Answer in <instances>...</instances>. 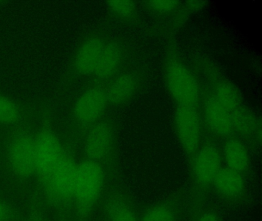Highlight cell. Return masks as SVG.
Returning a JSON list of instances; mask_svg holds the SVG:
<instances>
[{
	"instance_id": "44dd1931",
	"label": "cell",
	"mask_w": 262,
	"mask_h": 221,
	"mask_svg": "<svg viewBox=\"0 0 262 221\" xmlns=\"http://www.w3.org/2000/svg\"><path fill=\"white\" fill-rule=\"evenodd\" d=\"M107 4L110 11L121 18H128L136 11V5L132 1H111Z\"/></svg>"
},
{
	"instance_id": "5b68a950",
	"label": "cell",
	"mask_w": 262,
	"mask_h": 221,
	"mask_svg": "<svg viewBox=\"0 0 262 221\" xmlns=\"http://www.w3.org/2000/svg\"><path fill=\"white\" fill-rule=\"evenodd\" d=\"M7 161L13 173L21 178H30L36 173L34 137L21 129L12 136L7 147Z\"/></svg>"
},
{
	"instance_id": "9a60e30c",
	"label": "cell",
	"mask_w": 262,
	"mask_h": 221,
	"mask_svg": "<svg viewBox=\"0 0 262 221\" xmlns=\"http://www.w3.org/2000/svg\"><path fill=\"white\" fill-rule=\"evenodd\" d=\"M136 86V79L132 74H122L105 89L108 102L116 104L125 102L133 95Z\"/></svg>"
},
{
	"instance_id": "277c9868",
	"label": "cell",
	"mask_w": 262,
	"mask_h": 221,
	"mask_svg": "<svg viewBox=\"0 0 262 221\" xmlns=\"http://www.w3.org/2000/svg\"><path fill=\"white\" fill-rule=\"evenodd\" d=\"M165 81L178 105L195 107L199 99V84L182 61H169L165 69Z\"/></svg>"
},
{
	"instance_id": "8fae6325",
	"label": "cell",
	"mask_w": 262,
	"mask_h": 221,
	"mask_svg": "<svg viewBox=\"0 0 262 221\" xmlns=\"http://www.w3.org/2000/svg\"><path fill=\"white\" fill-rule=\"evenodd\" d=\"M205 120L211 131L219 136H227L233 131L231 114L214 96L210 97L204 105Z\"/></svg>"
},
{
	"instance_id": "cb8c5ba5",
	"label": "cell",
	"mask_w": 262,
	"mask_h": 221,
	"mask_svg": "<svg viewBox=\"0 0 262 221\" xmlns=\"http://www.w3.org/2000/svg\"><path fill=\"white\" fill-rule=\"evenodd\" d=\"M196 221H220V219L217 213L213 210H208L202 213Z\"/></svg>"
},
{
	"instance_id": "4fadbf2b",
	"label": "cell",
	"mask_w": 262,
	"mask_h": 221,
	"mask_svg": "<svg viewBox=\"0 0 262 221\" xmlns=\"http://www.w3.org/2000/svg\"><path fill=\"white\" fill-rule=\"evenodd\" d=\"M122 57V50L117 44L105 43L93 75L99 79L110 78L119 69Z\"/></svg>"
},
{
	"instance_id": "6da1fadb",
	"label": "cell",
	"mask_w": 262,
	"mask_h": 221,
	"mask_svg": "<svg viewBox=\"0 0 262 221\" xmlns=\"http://www.w3.org/2000/svg\"><path fill=\"white\" fill-rule=\"evenodd\" d=\"M104 179L103 169L99 163L85 160L77 164L73 203L81 219L90 215L99 201Z\"/></svg>"
},
{
	"instance_id": "ac0fdd59",
	"label": "cell",
	"mask_w": 262,
	"mask_h": 221,
	"mask_svg": "<svg viewBox=\"0 0 262 221\" xmlns=\"http://www.w3.org/2000/svg\"><path fill=\"white\" fill-rule=\"evenodd\" d=\"M22 112L14 101L0 93V124H16L20 121Z\"/></svg>"
},
{
	"instance_id": "30bf717a",
	"label": "cell",
	"mask_w": 262,
	"mask_h": 221,
	"mask_svg": "<svg viewBox=\"0 0 262 221\" xmlns=\"http://www.w3.org/2000/svg\"><path fill=\"white\" fill-rule=\"evenodd\" d=\"M105 42L99 37H91L85 40L76 52L73 65L76 72L82 75L94 73Z\"/></svg>"
},
{
	"instance_id": "e0dca14e",
	"label": "cell",
	"mask_w": 262,
	"mask_h": 221,
	"mask_svg": "<svg viewBox=\"0 0 262 221\" xmlns=\"http://www.w3.org/2000/svg\"><path fill=\"white\" fill-rule=\"evenodd\" d=\"M108 214L110 221H139L133 207L120 198L112 200Z\"/></svg>"
},
{
	"instance_id": "8992f818",
	"label": "cell",
	"mask_w": 262,
	"mask_h": 221,
	"mask_svg": "<svg viewBox=\"0 0 262 221\" xmlns=\"http://www.w3.org/2000/svg\"><path fill=\"white\" fill-rule=\"evenodd\" d=\"M174 127L182 148L193 159L199 150L200 120L195 107L178 105L174 113Z\"/></svg>"
},
{
	"instance_id": "3957f363",
	"label": "cell",
	"mask_w": 262,
	"mask_h": 221,
	"mask_svg": "<svg viewBox=\"0 0 262 221\" xmlns=\"http://www.w3.org/2000/svg\"><path fill=\"white\" fill-rule=\"evenodd\" d=\"M36 173L41 186L45 184L63 156L66 150L56 133L45 124L34 137Z\"/></svg>"
},
{
	"instance_id": "7402d4cb",
	"label": "cell",
	"mask_w": 262,
	"mask_h": 221,
	"mask_svg": "<svg viewBox=\"0 0 262 221\" xmlns=\"http://www.w3.org/2000/svg\"><path fill=\"white\" fill-rule=\"evenodd\" d=\"M148 7L159 13H168L176 9L179 2L177 1H149L147 3Z\"/></svg>"
},
{
	"instance_id": "ffe728a7",
	"label": "cell",
	"mask_w": 262,
	"mask_h": 221,
	"mask_svg": "<svg viewBox=\"0 0 262 221\" xmlns=\"http://www.w3.org/2000/svg\"><path fill=\"white\" fill-rule=\"evenodd\" d=\"M176 208L169 203L157 204L145 212L140 221H176Z\"/></svg>"
},
{
	"instance_id": "7c38bea8",
	"label": "cell",
	"mask_w": 262,
	"mask_h": 221,
	"mask_svg": "<svg viewBox=\"0 0 262 221\" xmlns=\"http://www.w3.org/2000/svg\"><path fill=\"white\" fill-rule=\"evenodd\" d=\"M212 185L217 194L227 200H237L245 192V184L242 173L228 167L221 168Z\"/></svg>"
},
{
	"instance_id": "5bb4252c",
	"label": "cell",
	"mask_w": 262,
	"mask_h": 221,
	"mask_svg": "<svg viewBox=\"0 0 262 221\" xmlns=\"http://www.w3.org/2000/svg\"><path fill=\"white\" fill-rule=\"evenodd\" d=\"M224 158L227 167L243 173L249 165V155L245 144L237 139H230L224 147Z\"/></svg>"
},
{
	"instance_id": "d4e9b609",
	"label": "cell",
	"mask_w": 262,
	"mask_h": 221,
	"mask_svg": "<svg viewBox=\"0 0 262 221\" xmlns=\"http://www.w3.org/2000/svg\"><path fill=\"white\" fill-rule=\"evenodd\" d=\"M33 221H42V219H39V218H35Z\"/></svg>"
},
{
	"instance_id": "52a82bcc",
	"label": "cell",
	"mask_w": 262,
	"mask_h": 221,
	"mask_svg": "<svg viewBox=\"0 0 262 221\" xmlns=\"http://www.w3.org/2000/svg\"><path fill=\"white\" fill-rule=\"evenodd\" d=\"M222 168V156L217 147L204 146L198 150L192 160V173L194 183L200 188L212 185L214 178Z\"/></svg>"
},
{
	"instance_id": "2e32d148",
	"label": "cell",
	"mask_w": 262,
	"mask_h": 221,
	"mask_svg": "<svg viewBox=\"0 0 262 221\" xmlns=\"http://www.w3.org/2000/svg\"><path fill=\"white\" fill-rule=\"evenodd\" d=\"M213 96L230 113L242 107L240 94L229 81H222L217 83Z\"/></svg>"
},
{
	"instance_id": "d6986e66",
	"label": "cell",
	"mask_w": 262,
	"mask_h": 221,
	"mask_svg": "<svg viewBox=\"0 0 262 221\" xmlns=\"http://www.w3.org/2000/svg\"><path fill=\"white\" fill-rule=\"evenodd\" d=\"M233 128L243 135H249L254 131L256 127V121L254 116L248 110L240 107L231 112Z\"/></svg>"
},
{
	"instance_id": "ba28073f",
	"label": "cell",
	"mask_w": 262,
	"mask_h": 221,
	"mask_svg": "<svg viewBox=\"0 0 262 221\" xmlns=\"http://www.w3.org/2000/svg\"><path fill=\"white\" fill-rule=\"evenodd\" d=\"M108 102L105 89L101 87H90L76 99L73 107V115L81 124H93L102 116Z\"/></svg>"
},
{
	"instance_id": "9c48e42d",
	"label": "cell",
	"mask_w": 262,
	"mask_h": 221,
	"mask_svg": "<svg viewBox=\"0 0 262 221\" xmlns=\"http://www.w3.org/2000/svg\"><path fill=\"white\" fill-rule=\"evenodd\" d=\"M113 141L111 128L105 123H99L89 131L85 141L87 160L99 161L108 155Z\"/></svg>"
},
{
	"instance_id": "7a4b0ae2",
	"label": "cell",
	"mask_w": 262,
	"mask_h": 221,
	"mask_svg": "<svg viewBox=\"0 0 262 221\" xmlns=\"http://www.w3.org/2000/svg\"><path fill=\"white\" fill-rule=\"evenodd\" d=\"M76 168L77 163L66 150L56 168L42 185L49 204L58 208H65L73 203Z\"/></svg>"
},
{
	"instance_id": "603a6c76",
	"label": "cell",
	"mask_w": 262,
	"mask_h": 221,
	"mask_svg": "<svg viewBox=\"0 0 262 221\" xmlns=\"http://www.w3.org/2000/svg\"><path fill=\"white\" fill-rule=\"evenodd\" d=\"M13 211L7 203L0 200V221H10L13 219Z\"/></svg>"
}]
</instances>
